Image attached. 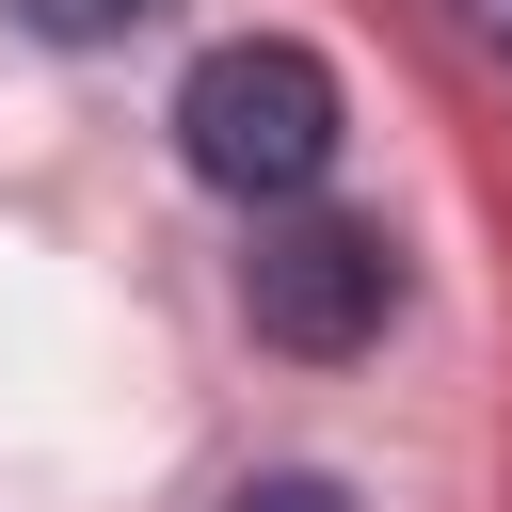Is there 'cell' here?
I'll use <instances>...</instances> for the list:
<instances>
[{
	"instance_id": "cell-1",
	"label": "cell",
	"mask_w": 512,
	"mask_h": 512,
	"mask_svg": "<svg viewBox=\"0 0 512 512\" xmlns=\"http://www.w3.org/2000/svg\"><path fill=\"white\" fill-rule=\"evenodd\" d=\"M336 144H352V96H336V64L304 32H240V48H208L176 80V160L208 192H240V208H304L336 176Z\"/></svg>"
},
{
	"instance_id": "cell-2",
	"label": "cell",
	"mask_w": 512,
	"mask_h": 512,
	"mask_svg": "<svg viewBox=\"0 0 512 512\" xmlns=\"http://www.w3.org/2000/svg\"><path fill=\"white\" fill-rule=\"evenodd\" d=\"M240 320H256L272 352L336 368V352H368V336L400 320V240L352 224V208H272L256 256H240Z\"/></svg>"
},
{
	"instance_id": "cell-3",
	"label": "cell",
	"mask_w": 512,
	"mask_h": 512,
	"mask_svg": "<svg viewBox=\"0 0 512 512\" xmlns=\"http://www.w3.org/2000/svg\"><path fill=\"white\" fill-rule=\"evenodd\" d=\"M16 32H48V48H112V32H144L160 0H0Z\"/></svg>"
},
{
	"instance_id": "cell-4",
	"label": "cell",
	"mask_w": 512,
	"mask_h": 512,
	"mask_svg": "<svg viewBox=\"0 0 512 512\" xmlns=\"http://www.w3.org/2000/svg\"><path fill=\"white\" fill-rule=\"evenodd\" d=\"M224 512H352V480H320V464H272V480H240Z\"/></svg>"
},
{
	"instance_id": "cell-5",
	"label": "cell",
	"mask_w": 512,
	"mask_h": 512,
	"mask_svg": "<svg viewBox=\"0 0 512 512\" xmlns=\"http://www.w3.org/2000/svg\"><path fill=\"white\" fill-rule=\"evenodd\" d=\"M448 16H464V48H480V64H512V0H448Z\"/></svg>"
}]
</instances>
